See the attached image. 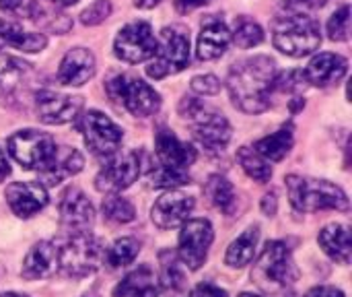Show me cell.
<instances>
[{
    "mask_svg": "<svg viewBox=\"0 0 352 297\" xmlns=\"http://www.w3.org/2000/svg\"><path fill=\"white\" fill-rule=\"evenodd\" d=\"M161 0H136V6L138 8H153V6H157Z\"/></svg>",
    "mask_w": 352,
    "mask_h": 297,
    "instance_id": "obj_46",
    "label": "cell"
},
{
    "mask_svg": "<svg viewBox=\"0 0 352 297\" xmlns=\"http://www.w3.org/2000/svg\"><path fill=\"white\" fill-rule=\"evenodd\" d=\"M258 240H260V227H258V225L248 227V229H245L237 240H233L231 246L227 248L225 263H227L229 267H233V269H243L245 265H250V263L254 260Z\"/></svg>",
    "mask_w": 352,
    "mask_h": 297,
    "instance_id": "obj_29",
    "label": "cell"
},
{
    "mask_svg": "<svg viewBox=\"0 0 352 297\" xmlns=\"http://www.w3.org/2000/svg\"><path fill=\"white\" fill-rule=\"evenodd\" d=\"M85 165V159L82 155L76 151V149H70V147H58L56 145V151L50 159V163L39 172L41 174V180L50 186H56L60 182H64L66 178L70 176H76Z\"/></svg>",
    "mask_w": 352,
    "mask_h": 297,
    "instance_id": "obj_23",
    "label": "cell"
},
{
    "mask_svg": "<svg viewBox=\"0 0 352 297\" xmlns=\"http://www.w3.org/2000/svg\"><path fill=\"white\" fill-rule=\"evenodd\" d=\"M6 147H8V153L12 155V159L16 163H21V167L37 170V172H41L50 163V159L56 151V143L47 132H39V130H31V128L14 132L8 139Z\"/></svg>",
    "mask_w": 352,
    "mask_h": 297,
    "instance_id": "obj_9",
    "label": "cell"
},
{
    "mask_svg": "<svg viewBox=\"0 0 352 297\" xmlns=\"http://www.w3.org/2000/svg\"><path fill=\"white\" fill-rule=\"evenodd\" d=\"M204 4H208V0H175V10L179 14H188L194 8H200Z\"/></svg>",
    "mask_w": 352,
    "mask_h": 297,
    "instance_id": "obj_43",
    "label": "cell"
},
{
    "mask_svg": "<svg viewBox=\"0 0 352 297\" xmlns=\"http://www.w3.org/2000/svg\"><path fill=\"white\" fill-rule=\"evenodd\" d=\"M155 48H157V39L146 21H134L122 27L113 43L116 56L130 64L148 60L155 54Z\"/></svg>",
    "mask_w": 352,
    "mask_h": 297,
    "instance_id": "obj_13",
    "label": "cell"
},
{
    "mask_svg": "<svg viewBox=\"0 0 352 297\" xmlns=\"http://www.w3.org/2000/svg\"><path fill=\"white\" fill-rule=\"evenodd\" d=\"M237 159H239L243 172H245L252 180H256V182H260V184L270 182V178H272V167L268 165V161H266L256 149H252V147H241V149L237 151Z\"/></svg>",
    "mask_w": 352,
    "mask_h": 297,
    "instance_id": "obj_32",
    "label": "cell"
},
{
    "mask_svg": "<svg viewBox=\"0 0 352 297\" xmlns=\"http://www.w3.org/2000/svg\"><path fill=\"white\" fill-rule=\"evenodd\" d=\"M231 43V31L229 27L217 19L210 17L202 23V31L198 35V58L200 60H217L221 58Z\"/></svg>",
    "mask_w": 352,
    "mask_h": 297,
    "instance_id": "obj_22",
    "label": "cell"
},
{
    "mask_svg": "<svg viewBox=\"0 0 352 297\" xmlns=\"http://www.w3.org/2000/svg\"><path fill=\"white\" fill-rule=\"evenodd\" d=\"M60 271V254L56 242H39L25 256L21 275L27 281L47 279Z\"/></svg>",
    "mask_w": 352,
    "mask_h": 297,
    "instance_id": "obj_19",
    "label": "cell"
},
{
    "mask_svg": "<svg viewBox=\"0 0 352 297\" xmlns=\"http://www.w3.org/2000/svg\"><path fill=\"white\" fill-rule=\"evenodd\" d=\"M2 45H12L23 52H41L47 45V37L43 33H29L21 25L0 19V48Z\"/></svg>",
    "mask_w": 352,
    "mask_h": 297,
    "instance_id": "obj_27",
    "label": "cell"
},
{
    "mask_svg": "<svg viewBox=\"0 0 352 297\" xmlns=\"http://www.w3.org/2000/svg\"><path fill=\"white\" fill-rule=\"evenodd\" d=\"M192 211H194L192 196H188L179 190H169L161 198H157V203L151 209V217L157 227L173 229V227H179L182 223H186L190 219Z\"/></svg>",
    "mask_w": 352,
    "mask_h": 297,
    "instance_id": "obj_16",
    "label": "cell"
},
{
    "mask_svg": "<svg viewBox=\"0 0 352 297\" xmlns=\"http://www.w3.org/2000/svg\"><path fill=\"white\" fill-rule=\"evenodd\" d=\"M192 89L198 95H217L221 91V81L214 74H202L192 79Z\"/></svg>",
    "mask_w": 352,
    "mask_h": 297,
    "instance_id": "obj_40",
    "label": "cell"
},
{
    "mask_svg": "<svg viewBox=\"0 0 352 297\" xmlns=\"http://www.w3.org/2000/svg\"><path fill=\"white\" fill-rule=\"evenodd\" d=\"M293 143H295V128H293V124H287L280 130H276V132L260 139L254 149L264 159L280 161V159H285L289 155V151L293 149Z\"/></svg>",
    "mask_w": 352,
    "mask_h": 297,
    "instance_id": "obj_28",
    "label": "cell"
},
{
    "mask_svg": "<svg viewBox=\"0 0 352 297\" xmlns=\"http://www.w3.org/2000/svg\"><path fill=\"white\" fill-rule=\"evenodd\" d=\"M239 297H262V296H256V294H241Z\"/></svg>",
    "mask_w": 352,
    "mask_h": 297,
    "instance_id": "obj_49",
    "label": "cell"
},
{
    "mask_svg": "<svg viewBox=\"0 0 352 297\" xmlns=\"http://www.w3.org/2000/svg\"><path fill=\"white\" fill-rule=\"evenodd\" d=\"M113 297H159L155 273L148 267H138L116 285Z\"/></svg>",
    "mask_w": 352,
    "mask_h": 297,
    "instance_id": "obj_26",
    "label": "cell"
},
{
    "mask_svg": "<svg viewBox=\"0 0 352 297\" xmlns=\"http://www.w3.org/2000/svg\"><path fill=\"white\" fill-rule=\"evenodd\" d=\"M262 211L266 215H274L276 213V196L274 194H266L264 201H262Z\"/></svg>",
    "mask_w": 352,
    "mask_h": 297,
    "instance_id": "obj_44",
    "label": "cell"
},
{
    "mask_svg": "<svg viewBox=\"0 0 352 297\" xmlns=\"http://www.w3.org/2000/svg\"><path fill=\"white\" fill-rule=\"evenodd\" d=\"M155 153H157V163L173 167V170H184L196 161V149L175 136L169 128H161L155 134Z\"/></svg>",
    "mask_w": 352,
    "mask_h": 297,
    "instance_id": "obj_18",
    "label": "cell"
},
{
    "mask_svg": "<svg viewBox=\"0 0 352 297\" xmlns=\"http://www.w3.org/2000/svg\"><path fill=\"white\" fill-rule=\"evenodd\" d=\"M105 89L116 103L124 105L136 118H148L161 105L159 93L134 74H116L105 83Z\"/></svg>",
    "mask_w": 352,
    "mask_h": 297,
    "instance_id": "obj_7",
    "label": "cell"
},
{
    "mask_svg": "<svg viewBox=\"0 0 352 297\" xmlns=\"http://www.w3.org/2000/svg\"><path fill=\"white\" fill-rule=\"evenodd\" d=\"M318 242L322 246V250L336 263L340 265H349L351 263L352 242H351V229L342 223H330L326 225L320 236Z\"/></svg>",
    "mask_w": 352,
    "mask_h": 297,
    "instance_id": "obj_24",
    "label": "cell"
},
{
    "mask_svg": "<svg viewBox=\"0 0 352 297\" xmlns=\"http://www.w3.org/2000/svg\"><path fill=\"white\" fill-rule=\"evenodd\" d=\"M60 223L68 234L89 232L95 223V209L87 194L78 188H68L60 201Z\"/></svg>",
    "mask_w": 352,
    "mask_h": 297,
    "instance_id": "obj_15",
    "label": "cell"
},
{
    "mask_svg": "<svg viewBox=\"0 0 352 297\" xmlns=\"http://www.w3.org/2000/svg\"><path fill=\"white\" fill-rule=\"evenodd\" d=\"M35 107H37V116L41 122L60 126V124L72 122L78 116L82 107V99L43 89L35 93Z\"/></svg>",
    "mask_w": 352,
    "mask_h": 297,
    "instance_id": "obj_14",
    "label": "cell"
},
{
    "mask_svg": "<svg viewBox=\"0 0 352 297\" xmlns=\"http://www.w3.org/2000/svg\"><path fill=\"white\" fill-rule=\"evenodd\" d=\"M80 130H82L87 147L99 157H109V155L118 153V149L124 141L122 128L111 118H107L105 114H101L97 110H89L82 116Z\"/></svg>",
    "mask_w": 352,
    "mask_h": 297,
    "instance_id": "obj_12",
    "label": "cell"
},
{
    "mask_svg": "<svg viewBox=\"0 0 352 297\" xmlns=\"http://www.w3.org/2000/svg\"><path fill=\"white\" fill-rule=\"evenodd\" d=\"M179 116L190 124L194 136L208 151H223L231 141L233 128L229 120L194 95H188L179 101Z\"/></svg>",
    "mask_w": 352,
    "mask_h": 297,
    "instance_id": "obj_4",
    "label": "cell"
},
{
    "mask_svg": "<svg viewBox=\"0 0 352 297\" xmlns=\"http://www.w3.org/2000/svg\"><path fill=\"white\" fill-rule=\"evenodd\" d=\"M111 14V2L109 0H95L89 8L82 10L80 21L85 25H99Z\"/></svg>",
    "mask_w": 352,
    "mask_h": 297,
    "instance_id": "obj_39",
    "label": "cell"
},
{
    "mask_svg": "<svg viewBox=\"0 0 352 297\" xmlns=\"http://www.w3.org/2000/svg\"><path fill=\"white\" fill-rule=\"evenodd\" d=\"M351 33V6L344 4L328 21V35L334 41H346Z\"/></svg>",
    "mask_w": 352,
    "mask_h": 297,
    "instance_id": "obj_38",
    "label": "cell"
},
{
    "mask_svg": "<svg viewBox=\"0 0 352 297\" xmlns=\"http://www.w3.org/2000/svg\"><path fill=\"white\" fill-rule=\"evenodd\" d=\"M159 263H161V273H159V285L165 291H184L186 287V269L184 263L179 260V256L171 250H163L159 254Z\"/></svg>",
    "mask_w": 352,
    "mask_h": 297,
    "instance_id": "obj_30",
    "label": "cell"
},
{
    "mask_svg": "<svg viewBox=\"0 0 352 297\" xmlns=\"http://www.w3.org/2000/svg\"><path fill=\"white\" fill-rule=\"evenodd\" d=\"M291 205L301 213H316L324 209L349 211V198L344 190L328 180H316L305 176H289L287 178Z\"/></svg>",
    "mask_w": 352,
    "mask_h": 297,
    "instance_id": "obj_5",
    "label": "cell"
},
{
    "mask_svg": "<svg viewBox=\"0 0 352 297\" xmlns=\"http://www.w3.org/2000/svg\"><path fill=\"white\" fill-rule=\"evenodd\" d=\"M10 174V165H8V161H6V155H4V151L0 149V182L2 180H6V176Z\"/></svg>",
    "mask_w": 352,
    "mask_h": 297,
    "instance_id": "obj_45",
    "label": "cell"
},
{
    "mask_svg": "<svg viewBox=\"0 0 352 297\" xmlns=\"http://www.w3.org/2000/svg\"><path fill=\"white\" fill-rule=\"evenodd\" d=\"M52 2L62 4V6H68V4H74V2H78V0H52Z\"/></svg>",
    "mask_w": 352,
    "mask_h": 297,
    "instance_id": "obj_47",
    "label": "cell"
},
{
    "mask_svg": "<svg viewBox=\"0 0 352 297\" xmlns=\"http://www.w3.org/2000/svg\"><path fill=\"white\" fill-rule=\"evenodd\" d=\"M0 8L14 17H27L35 23H39L41 14L45 12L37 0H0Z\"/></svg>",
    "mask_w": 352,
    "mask_h": 297,
    "instance_id": "obj_37",
    "label": "cell"
},
{
    "mask_svg": "<svg viewBox=\"0 0 352 297\" xmlns=\"http://www.w3.org/2000/svg\"><path fill=\"white\" fill-rule=\"evenodd\" d=\"M95 74V56L85 48H72L62 58L58 81L60 85L68 87H80L87 81H91Z\"/></svg>",
    "mask_w": 352,
    "mask_h": 297,
    "instance_id": "obj_20",
    "label": "cell"
},
{
    "mask_svg": "<svg viewBox=\"0 0 352 297\" xmlns=\"http://www.w3.org/2000/svg\"><path fill=\"white\" fill-rule=\"evenodd\" d=\"M101 211H103L105 219L111 221V223H130L136 217L134 205L130 201H126L124 196H118V194H109L103 201Z\"/></svg>",
    "mask_w": 352,
    "mask_h": 297,
    "instance_id": "obj_36",
    "label": "cell"
},
{
    "mask_svg": "<svg viewBox=\"0 0 352 297\" xmlns=\"http://www.w3.org/2000/svg\"><path fill=\"white\" fill-rule=\"evenodd\" d=\"M58 254L60 271L74 279L89 277L105 265V248L89 232L70 234L64 244H58Z\"/></svg>",
    "mask_w": 352,
    "mask_h": 297,
    "instance_id": "obj_6",
    "label": "cell"
},
{
    "mask_svg": "<svg viewBox=\"0 0 352 297\" xmlns=\"http://www.w3.org/2000/svg\"><path fill=\"white\" fill-rule=\"evenodd\" d=\"M252 281L268 297H293L299 269L283 242H268L252 269Z\"/></svg>",
    "mask_w": 352,
    "mask_h": 297,
    "instance_id": "obj_2",
    "label": "cell"
},
{
    "mask_svg": "<svg viewBox=\"0 0 352 297\" xmlns=\"http://www.w3.org/2000/svg\"><path fill=\"white\" fill-rule=\"evenodd\" d=\"M0 297H27L23 294H14V291H6V294H0Z\"/></svg>",
    "mask_w": 352,
    "mask_h": 297,
    "instance_id": "obj_48",
    "label": "cell"
},
{
    "mask_svg": "<svg viewBox=\"0 0 352 297\" xmlns=\"http://www.w3.org/2000/svg\"><path fill=\"white\" fill-rule=\"evenodd\" d=\"M140 252V244L134 238H120L111 244L109 250H105V265L111 269H120L126 265H132L134 258Z\"/></svg>",
    "mask_w": 352,
    "mask_h": 297,
    "instance_id": "obj_33",
    "label": "cell"
},
{
    "mask_svg": "<svg viewBox=\"0 0 352 297\" xmlns=\"http://www.w3.org/2000/svg\"><path fill=\"white\" fill-rule=\"evenodd\" d=\"M140 176V155L136 151L113 153L99 170L95 178V188L103 194H118L130 188Z\"/></svg>",
    "mask_w": 352,
    "mask_h": 297,
    "instance_id": "obj_10",
    "label": "cell"
},
{
    "mask_svg": "<svg viewBox=\"0 0 352 297\" xmlns=\"http://www.w3.org/2000/svg\"><path fill=\"white\" fill-rule=\"evenodd\" d=\"M214 240V232L208 219H188L182 223L177 256L186 269L198 271L208 256V248Z\"/></svg>",
    "mask_w": 352,
    "mask_h": 297,
    "instance_id": "obj_11",
    "label": "cell"
},
{
    "mask_svg": "<svg viewBox=\"0 0 352 297\" xmlns=\"http://www.w3.org/2000/svg\"><path fill=\"white\" fill-rule=\"evenodd\" d=\"M346 70H349L346 58H342L338 54L324 52V54H318L309 62V66L303 70V76L314 87H330V85L338 83L346 74Z\"/></svg>",
    "mask_w": 352,
    "mask_h": 297,
    "instance_id": "obj_21",
    "label": "cell"
},
{
    "mask_svg": "<svg viewBox=\"0 0 352 297\" xmlns=\"http://www.w3.org/2000/svg\"><path fill=\"white\" fill-rule=\"evenodd\" d=\"M276 64L268 56H252L233 64L227 87L233 103L245 114H262L270 107Z\"/></svg>",
    "mask_w": 352,
    "mask_h": 297,
    "instance_id": "obj_1",
    "label": "cell"
},
{
    "mask_svg": "<svg viewBox=\"0 0 352 297\" xmlns=\"http://www.w3.org/2000/svg\"><path fill=\"white\" fill-rule=\"evenodd\" d=\"M188 64H190V37L175 27L163 29L155 54L151 56V62L146 66V74L159 81L169 74L182 72Z\"/></svg>",
    "mask_w": 352,
    "mask_h": 297,
    "instance_id": "obj_8",
    "label": "cell"
},
{
    "mask_svg": "<svg viewBox=\"0 0 352 297\" xmlns=\"http://www.w3.org/2000/svg\"><path fill=\"white\" fill-rule=\"evenodd\" d=\"M305 297H344V294L338 289V287H332V285H320V287H314L311 291H307Z\"/></svg>",
    "mask_w": 352,
    "mask_h": 297,
    "instance_id": "obj_42",
    "label": "cell"
},
{
    "mask_svg": "<svg viewBox=\"0 0 352 297\" xmlns=\"http://www.w3.org/2000/svg\"><path fill=\"white\" fill-rule=\"evenodd\" d=\"M148 180H151V186L153 188H169V190H175L177 186H186L190 184V174L184 172V170H173V167H167V165H153L151 174H148Z\"/></svg>",
    "mask_w": 352,
    "mask_h": 297,
    "instance_id": "obj_34",
    "label": "cell"
},
{
    "mask_svg": "<svg viewBox=\"0 0 352 297\" xmlns=\"http://www.w3.org/2000/svg\"><path fill=\"white\" fill-rule=\"evenodd\" d=\"M204 194L208 196V201H210L212 207H217L225 215H233L235 205H237V196H235L233 184L227 178H223L219 174L210 176L208 182H206V186H204Z\"/></svg>",
    "mask_w": 352,
    "mask_h": 297,
    "instance_id": "obj_31",
    "label": "cell"
},
{
    "mask_svg": "<svg viewBox=\"0 0 352 297\" xmlns=\"http://www.w3.org/2000/svg\"><path fill=\"white\" fill-rule=\"evenodd\" d=\"M4 196L10 211L21 219L37 215L47 205V190L41 182H14L6 186Z\"/></svg>",
    "mask_w": 352,
    "mask_h": 297,
    "instance_id": "obj_17",
    "label": "cell"
},
{
    "mask_svg": "<svg viewBox=\"0 0 352 297\" xmlns=\"http://www.w3.org/2000/svg\"><path fill=\"white\" fill-rule=\"evenodd\" d=\"M190 297H227V291L212 283H200L198 287L192 289Z\"/></svg>",
    "mask_w": 352,
    "mask_h": 297,
    "instance_id": "obj_41",
    "label": "cell"
},
{
    "mask_svg": "<svg viewBox=\"0 0 352 297\" xmlns=\"http://www.w3.org/2000/svg\"><path fill=\"white\" fill-rule=\"evenodd\" d=\"M272 41L276 50H280L287 56L293 58L309 56L322 43L320 23L311 14L299 8H289L285 14L276 17Z\"/></svg>",
    "mask_w": 352,
    "mask_h": 297,
    "instance_id": "obj_3",
    "label": "cell"
},
{
    "mask_svg": "<svg viewBox=\"0 0 352 297\" xmlns=\"http://www.w3.org/2000/svg\"><path fill=\"white\" fill-rule=\"evenodd\" d=\"M31 81V66L14 56L0 52V93L16 95Z\"/></svg>",
    "mask_w": 352,
    "mask_h": 297,
    "instance_id": "obj_25",
    "label": "cell"
},
{
    "mask_svg": "<svg viewBox=\"0 0 352 297\" xmlns=\"http://www.w3.org/2000/svg\"><path fill=\"white\" fill-rule=\"evenodd\" d=\"M231 37H233V41H235L239 48L248 50V48H254V45L262 43L264 31H262V27H260L256 21H252V19H248V17H239V19L235 21V25H233Z\"/></svg>",
    "mask_w": 352,
    "mask_h": 297,
    "instance_id": "obj_35",
    "label": "cell"
}]
</instances>
